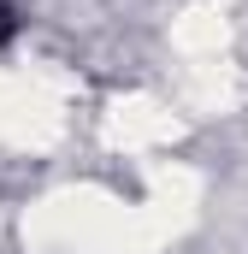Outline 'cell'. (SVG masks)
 <instances>
[{"instance_id": "6da1fadb", "label": "cell", "mask_w": 248, "mask_h": 254, "mask_svg": "<svg viewBox=\"0 0 248 254\" xmlns=\"http://www.w3.org/2000/svg\"><path fill=\"white\" fill-rule=\"evenodd\" d=\"M18 30H24V18H18V6H6V0H0V54H6L12 42H18Z\"/></svg>"}]
</instances>
